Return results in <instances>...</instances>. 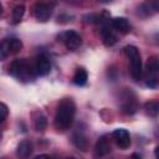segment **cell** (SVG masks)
Here are the masks:
<instances>
[{
    "label": "cell",
    "mask_w": 159,
    "mask_h": 159,
    "mask_svg": "<svg viewBox=\"0 0 159 159\" xmlns=\"http://www.w3.org/2000/svg\"><path fill=\"white\" fill-rule=\"evenodd\" d=\"M75 114H76L75 102L70 98L62 99L57 106V111L55 116V127L58 130H67L73 123Z\"/></svg>",
    "instance_id": "cell-1"
},
{
    "label": "cell",
    "mask_w": 159,
    "mask_h": 159,
    "mask_svg": "<svg viewBox=\"0 0 159 159\" xmlns=\"http://www.w3.org/2000/svg\"><path fill=\"white\" fill-rule=\"evenodd\" d=\"M9 73L12 77L22 81H27L36 76L34 65H31L26 58H17L12 61L9 66Z\"/></svg>",
    "instance_id": "cell-2"
},
{
    "label": "cell",
    "mask_w": 159,
    "mask_h": 159,
    "mask_svg": "<svg viewBox=\"0 0 159 159\" xmlns=\"http://www.w3.org/2000/svg\"><path fill=\"white\" fill-rule=\"evenodd\" d=\"M124 52L130 62V75L133 80L140 81L143 77V66H142V58H140L139 50L133 45H128L125 46Z\"/></svg>",
    "instance_id": "cell-3"
},
{
    "label": "cell",
    "mask_w": 159,
    "mask_h": 159,
    "mask_svg": "<svg viewBox=\"0 0 159 159\" xmlns=\"http://www.w3.org/2000/svg\"><path fill=\"white\" fill-rule=\"evenodd\" d=\"M147 77L145 84L150 88L159 87V57L152 56L147 61Z\"/></svg>",
    "instance_id": "cell-4"
},
{
    "label": "cell",
    "mask_w": 159,
    "mask_h": 159,
    "mask_svg": "<svg viewBox=\"0 0 159 159\" xmlns=\"http://www.w3.org/2000/svg\"><path fill=\"white\" fill-rule=\"evenodd\" d=\"M57 39H58V41H61L62 43H65V46L70 51H76L81 46V43H82V37L76 31H73V30L61 32L57 36Z\"/></svg>",
    "instance_id": "cell-5"
},
{
    "label": "cell",
    "mask_w": 159,
    "mask_h": 159,
    "mask_svg": "<svg viewBox=\"0 0 159 159\" xmlns=\"http://www.w3.org/2000/svg\"><path fill=\"white\" fill-rule=\"evenodd\" d=\"M22 48V42L19 39H9L2 41L1 47H0V56L1 60H5L7 55L10 53H16Z\"/></svg>",
    "instance_id": "cell-6"
},
{
    "label": "cell",
    "mask_w": 159,
    "mask_h": 159,
    "mask_svg": "<svg viewBox=\"0 0 159 159\" xmlns=\"http://www.w3.org/2000/svg\"><path fill=\"white\" fill-rule=\"evenodd\" d=\"M112 138L114 143L120 148V149H127L130 145V135L127 129L124 128H118L112 132Z\"/></svg>",
    "instance_id": "cell-7"
},
{
    "label": "cell",
    "mask_w": 159,
    "mask_h": 159,
    "mask_svg": "<svg viewBox=\"0 0 159 159\" xmlns=\"http://www.w3.org/2000/svg\"><path fill=\"white\" fill-rule=\"evenodd\" d=\"M34 15L39 21H47L52 15V6L47 2H37L34 7Z\"/></svg>",
    "instance_id": "cell-8"
},
{
    "label": "cell",
    "mask_w": 159,
    "mask_h": 159,
    "mask_svg": "<svg viewBox=\"0 0 159 159\" xmlns=\"http://www.w3.org/2000/svg\"><path fill=\"white\" fill-rule=\"evenodd\" d=\"M34 68H35V73L36 76H46L50 73L51 71V62L48 60L47 56L45 55H40L35 63H34Z\"/></svg>",
    "instance_id": "cell-9"
},
{
    "label": "cell",
    "mask_w": 159,
    "mask_h": 159,
    "mask_svg": "<svg viewBox=\"0 0 159 159\" xmlns=\"http://www.w3.org/2000/svg\"><path fill=\"white\" fill-rule=\"evenodd\" d=\"M159 12V0H147L138 7V15L140 17H148Z\"/></svg>",
    "instance_id": "cell-10"
},
{
    "label": "cell",
    "mask_w": 159,
    "mask_h": 159,
    "mask_svg": "<svg viewBox=\"0 0 159 159\" xmlns=\"http://www.w3.org/2000/svg\"><path fill=\"white\" fill-rule=\"evenodd\" d=\"M99 35H101V39H102V42L107 46V47H111L113 46L116 42H117V36L114 34V30L113 27L109 25H103L99 30Z\"/></svg>",
    "instance_id": "cell-11"
},
{
    "label": "cell",
    "mask_w": 159,
    "mask_h": 159,
    "mask_svg": "<svg viewBox=\"0 0 159 159\" xmlns=\"http://www.w3.org/2000/svg\"><path fill=\"white\" fill-rule=\"evenodd\" d=\"M109 152H111L109 140H108L107 135H103V137H101V138L97 140V143H96V145H94V154H96L97 157H104V155H107Z\"/></svg>",
    "instance_id": "cell-12"
},
{
    "label": "cell",
    "mask_w": 159,
    "mask_h": 159,
    "mask_svg": "<svg viewBox=\"0 0 159 159\" xmlns=\"http://www.w3.org/2000/svg\"><path fill=\"white\" fill-rule=\"evenodd\" d=\"M111 26L116 31H118L120 34H125V32L129 31V24H128L127 19H124V17H114V19H112L111 20Z\"/></svg>",
    "instance_id": "cell-13"
},
{
    "label": "cell",
    "mask_w": 159,
    "mask_h": 159,
    "mask_svg": "<svg viewBox=\"0 0 159 159\" xmlns=\"http://www.w3.org/2000/svg\"><path fill=\"white\" fill-rule=\"evenodd\" d=\"M87 80H88L87 71H86L84 68H82V67H78V68L76 70L73 77H72V82H73L76 86L82 87V86H84V84L87 83Z\"/></svg>",
    "instance_id": "cell-14"
},
{
    "label": "cell",
    "mask_w": 159,
    "mask_h": 159,
    "mask_svg": "<svg viewBox=\"0 0 159 159\" xmlns=\"http://www.w3.org/2000/svg\"><path fill=\"white\" fill-rule=\"evenodd\" d=\"M31 153H32V145L27 140L21 142L16 148V154L21 158H27V157L31 155Z\"/></svg>",
    "instance_id": "cell-15"
},
{
    "label": "cell",
    "mask_w": 159,
    "mask_h": 159,
    "mask_svg": "<svg viewBox=\"0 0 159 159\" xmlns=\"http://www.w3.org/2000/svg\"><path fill=\"white\" fill-rule=\"evenodd\" d=\"M120 109H122V112H123L124 114H127V116L134 114L135 111H137V103H135L134 98L130 99V98L127 97V98L123 101V103H122V106H120Z\"/></svg>",
    "instance_id": "cell-16"
},
{
    "label": "cell",
    "mask_w": 159,
    "mask_h": 159,
    "mask_svg": "<svg viewBox=\"0 0 159 159\" xmlns=\"http://www.w3.org/2000/svg\"><path fill=\"white\" fill-rule=\"evenodd\" d=\"M72 143H73V145L76 148L81 149V150H86L87 149V139L81 133H75L72 135Z\"/></svg>",
    "instance_id": "cell-17"
},
{
    "label": "cell",
    "mask_w": 159,
    "mask_h": 159,
    "mask_svg": "<svg viewBox=\"0 0 159 159\" xmlns=\"http://www.w3.org/2000/svg\"><path fill=\"white\" fill-rule=\"evenodd\" d=\"M144 109H145V113L150 117H157L159 114V102L157 101H150V102H147L144 104Z\"/></svg>",
    "instance_id": "cell-18"
},
{
    "label": "cell",
    "mask_w": 159,
    "mask_h": 159,
    "mask_svg": "<svg viewBox=\"0 0 159 159\" xmlns=\"http://www.w3.org/2000/svg\"><path fill=\"white\" fill-rule=\"evenodd\" d=\"M46 127H47V119L42 113H40L35 119V129L37 132H43Z\"/></svg>",
    "instance_id": "cell-19"
},
{
    "label": "cell",
    "mask_w": 159,
    "mask_h": 159,
    "mask_svg": "<svg viewBox=\"0 0 159 159\" xmlns=\"http://www.w3.org/2000/svg\"><path fill=\"white\" fill-rule=\"evenodd\" d=\"M25 14V6L24 5H16L12 10V21L14 22H19Z\"/></svg>",
    "instance_id": "cell-20"
},
{
    "label": "cell",
    "mask_w": 159,
    "mask_h": 159,
    "mask_svg": "<svg viewBox=\"0 0 159 159\" xmlns=\"http://www.w3.org/2000/svg\"><path fill=\"white\" fill-rule=\"evenodd\" d=\"M84 19H86V22H89V24H99L102 21V17L96 14L87 15V16H84Z\"/></svg>",
    "instance_id": "cell-21"
},
{
    "label": "cell",
    "mask_w": 159,
    "mask_h": 159,
    "mask_svg": "<svg viewBox=\"0 0 159 159\" xmlns=\"http://www.w3.org/2000/svg\"><path fill=\"white\" fill-rule=\"evenodd\" d=\"M0 112H1V122H4L7 117V107L5 103H1L0 104Z\"/></svg>",
    "instance_id": "cell-22"
},
{
    "label": "cell",
    "mask_w": 159,
    "mask_h": 159,
    "mask_svg": "<svg viewBox=\"0 0 159 159\" xmlns=\"http://www.w3.org/2000/svg\"><path fill=\"white\" fill-rule=\"evenodd\" d=\"M154 154H155V157H157V158H159V145L154 149Z\"/></svg>",
    "instance_id": "cell-23"
},
{
    "label": "cell",
    "mask_w": 159,
    "mask_h": 159,
    "mask_svg": "<svg viewBox=\"0 0 159 159\" xmlns=\"http://www.w3.org/2000/svg\"><path fill=\"white\" fill-rule=\"evenodd\" d=\"M133 157H134V158H140V155H139V154H133Z\"/></svg>",
    "instance_id": "cell-24"
},
{
    "label": "cell",
    "mask_w": 159,
    "mask_h": 159,
    "mask_svg": "<svg viewBox=\"0 0 159 159\" xmlns=\"http://www.w3.org/2000/svg\"><path fill=\"white\" fill-rule=\"evenodd\" d=\"M101 1H111V0H101Z\"/></svg>",
    "instance_id": "cell-25"
}]
</instances>
